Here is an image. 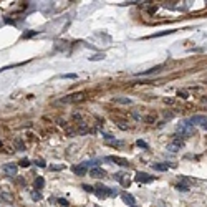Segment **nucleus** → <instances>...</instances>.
Masks as SVG:
<instances>
[{"label":"nucleus","mask_w":207,"mask_h":207,"mask_svg":"<svg viewBox=\"0 0 207 207\" xmlns=\"http://www.w3.org/2000/svg\"><path fill=\"white\" fill-rule=\"evenodd\" d=\"M43 184H45V179L41 176H38L37 179H35V191H40V189L43 187Z\"/></svg>","instance_id":"14"},{"label":"nucleus","mask_w":207,"mask_h":207,"mask_svg":"<svg viewBox=\"0 0 207 207\" xmlns=\"http://www.w3.org/2000/svg\"><path fill=\"white\" fill-rule=\"evenodd\" d=\"M60 78H66V80H76V73H65V75H60Z\"/></svg>","instance_id":"20"},{"label":"nucleus","mask_w":207,"mask_h":207,"mask_svg":"<svg viewBox=\"0 0 207 207\" xmlns=\"http://www.w3.org/2000/svg\"><path fill=\"white\" fill-rule=\"evenodd\" d=\"M182 146H184V143H182L181 139H176V141H174V143H171V144H167V149H169L171 153H177V151L181 149Z\"/></svg>","instance_id":"10"},{"label":"nucleus","mask_w":207,"mask_h":207,"mask_svg":"<svg viewBox=\"0 0 207 207\" xmlns=\"http://www.w3.org/2000/svg\"><path fill=\"white\" fill-rule=\"evenodd\" d=\"M176 30H164V31H159V33H154V35H151L149 38H154V37H164V35H169V33H174Z\"/></svg>","instance_id":"19"},{"label":"nucleus","mask_w":207,"mask_h":207,"mask_svg":"<svg viewBox=\"0 0 207 207\" xmlns=\"http://www.w3.org/2000/svg\"><path fill=\"white\" fill-rule=\"evenodd\" d=\"M136 146H138V148H143V149H148V148H149L148 143H146V141H141V139H138V141H136Z\"/></svg>","instance_id":"22"},{"label":"nucleus","mask_w":207,"mask_h":207,"mask_svg":"<svg viewBox=\"0 0 207 207\" xmlns=\"http://www.w3.org/2000/svg\"><path fill=\"white\" fill-rule=\"evenodd\" d=\"M177 131L181 133V136H191L194 129H192L191 123L186 119V121H182V123H179V124H177Z\"/></svg>","instance_id":"1"},{"label":"nucleus","mask_w":207,"mask_h":207,"mask_svg":"<svg viewBox=\"0 0 207 207\" xmlns=\"http://www.w3.org/2000/svg\"><path fill=\"white\" fill-rule=\"evenodd\" d=\"M119 182H121L124 187H129V184H131V179L128 177V174H123V176H121V181H119Z\"/></svg>","instance_id":"16"},{"label":"nucleus","mask_w":207,"mask_h":207,"mask_svg":"<svg viewBox=\"0 0 207 207\" xmlns=\"http://www.w3.org/2000/svg\"><path fill=\"white\" fill-rule=\"evenodd\" d=\"M114 103H119V104H131L133 101L129 98H114Z\"/></svg>","instance_id":"17"},{"label":"nucleus","mask_w":207,"mask_h":207,"mask_svg":"<svg viewBox=\"0 0 207 207\" xmlns=\"http://www.w3.org/2000/svg\"><path fill=\"white\" fill-rule=\"evenodd\" d=\"M18 164H20L22 167H28V166H30V161H28V159H22Z\"/></svg>","instance_id":"24"},{"label":"nucleus","mask_w":207,"mask_h":207,"mask_svg":"<svg viewBox=\"0 0 207 207\" xmlns=\"http://www.w3.org/2000/svg\"><path fill=\"white\" fill-rule=\"evenodd\" d=\"M3 171H5L8 176H17V166H15V164H12V163L5 164V166H3Z\"/></svg>","instance_id":"12"},{"label":"nucleus","mask_w":207,"mask_h":207,"mask_svg":"<svg viewBox=\"0 0 207 207\" xmlns=\"http://www.w3.org/2000/svg\"><path fill=\"white\" fill-rule=\"evenodd\" d=\"M202 129H205V131H207V121L204 123V124H202Z\"/></svg>","instance_id":"33"},{"label":"nucleus","mask_w":207,"mask_h":207,"mask_svg":"<svg viewBox=\"0 0 207 207\" xmlns=\"http://www.w3.org/2000/svg\"><path fill=\"white\" fill-rule=\"evenodd\" d=\"M110 196H114V197H116V196H118V191H116V189H110Z\"/></svg>","instance_id":"32"},{"label":"nucleus","mask_w":207,"mask_h":207,"mask_svg":"<svg viewBox=\"0 0 207 207\" xmlns=\"http://www.w3.org/2000/svg\"><path fill=\"white\" fill-rule=\"evenodd\" d=\"M177 96H181V98H187V93H186V91H177Z\"/></svg>","instance_id":"30"},{"label":"nucleus","mask_w":207,"mask_h":207,"mask_svg":"<svg viewBox=\"0 0 207 207\" xmlns=\"http://www.w3.org/2000/svg\"><path fill=\"white\" fill-rule=\"evenodd\" d=\"M154 179H156L154 176H149V174H146V172H136V176H134V181L139 182V184H149Z\"/></svg>","instance_id":"2"},{"label":"nucleus","mask_w":207,"mask_h":207,"mask_svg":"<svg viewBox=\"0 0 207 207\" xmlns=\"http://www.w3.org/2000/svg\"><path fill=\"white\" fill-rule=\"evenodd\" d=\"M15 146H17V148H18V149H25V144H23V143L22 141H20V139H17V141H15Z\"/></svg>","instance_id":"23"},{"label":"nucleus","mask_w":207,"mask_h":207,"mask_svg":"<svg viewBox=\"0 0 207 207\" xmlns=\"http://www.w3.org/2000/svg\"><path fill=\"white\" fill-rule=\"evenodd\" d=\"M58 204H60V205H65V207H66V205L70 204V202L66 201V199H58Z\"/></svg>","instance_id":"28"},{"label":"nucleus","mask_w":207,"mask_h":207,"mask_svg":"<svg viewBox=\"0 0 207 207\" xmlns=\"http://www.w3.org/2000/svg\"><path fill=\"white\" fill-rule=\"evenodd\" d=\"M174 164H169V163H163V164H153V169L156 171H167L169 167H172Z\"/></svg>","instance_id":"13"},{"label":"nucleus","mask_w":207,"mask_h":207,"mask_svg":"<svg viewBox=\"0 0 207 207\" xmlns=\"http://www.w3.org/2000/svg\"><path fill=\"white\" fill-rule=\"evenodd\" d=\"M121 176H123V172H116V174H114L113 177H114V179H116V181L119 182V181H121Z\"/></svg>","instance_id":"31"},{"label":"nucleus","mask_w":207,"mask_h":207,"mask_svg":"<svg viewBox=\"0 0 207 207\" xmlns=\"http://www.w3.org/2000/svg\"><path fill=\"white\" fill-rule=\"evenodd\" d=\"M108 159H110V161H113V163H116L118 166H123V167H128V166H129V163H128V161L124 159V157H118V156H110V157H108Z\"/></svg>","instance_id":"11"},{"label":"nucleus","mask_w":207,"mask_h":207,"mask_svg":"<svg viewBox=\"0 0 207 207\" xmlns=\"http://www.w3.org/2000/svg\"><path fill=\"white\" fill-rule=\"evenodd\" d=\"M31 199H33V201H41V194H40V191H33L31 192Z\"/></svg>","instance_id":"21"},{"label":"nucleus","mask_w":207,"mask_h":207,"mask_svg":"<svg viewBox=\"0 0 207 207\" xmlns=\"http://www.w3.org/2000/svg\"><path fill=\"white\" fill-rule=\"evenodd\" d=\"M35 164H37L38 167H47V164H45L43 161H35Z\"/></svg>","instance_id":"29"},{"label":"nucleus","mask_w":207,"mask_h":207,"mask_svg":"<svg viewBox=\"0 0 207 207\" xmlns=\"http://www.w3.org/2000/svg\"><path fill=\"white\" fill-rule=\"evenodd\" d=\"M121 199H123V202H124L126 205H129V207H133V205L136 204L134 196H131L129 192H123V194H121Z\"/></svg>","instance_id":"7"},{"label":"nucleus","mask_w":207,"mask_h":207,"mask_svg":"<svg viewBox=\"0 0 207 207\" xmlns=\"http://www.w3.org/2000/svg\"><path fill=\"white\" fill-rule=\"evenodd\" d=\"M189 123H191L192 126H196V124H199V126H202L204 123L207 121V116H204V114H194L191 119H187Z\"/></svg>","instance_id":"5"},{"label":"nucleus","mask_w":207,"mask_h":207,"mask_svg":"<svg viewBox=\"0 0 207 207\" xmlns=\"http://www.w3.org/2000/svg\"><path fill=\"white\" fill-rule=\"evenodd\" d=\"M85 100V93H75V94H70V96L63 98V103H80V101Z\"/></svg>","instance_id":"3"},{"label":"nucleus","mask_w":207,"mask_h":207,"mask_svg":"<svg viewBox=\"0 0 207 207\" xmlns=\"http://www.w3.org/2000/svg\"><path fill=\"white\" fill-rule=\"evenodd\" d=\"M163 68H164V65H157V66H153V68L146 70V71H139V73H136V76H149V75H153V73H159Z\"/></svg>","instance_id":"6"},{"label":"nucleus","mask_w":207,"mask_h":207,"mask_svg":"<svg viewBox=\"0 0 207 207\" xmlns=\"http://www.w3.org/2000/svg\"><path fill=\"white\" fill-rule=\"evenodd\" d=\"M90 176L100 179V177H104V176H106V171L101 169V167H93V169H90Z\"/></svg>","instance_id":"8"},{"label":"nucleus","mask_w":207,"mask_h":207,"mask_svg":"<svg viewBox=\"0 0 207 207\" xmlns=\"http://www.w3.org/2000/svg\"><path fill=\"white\" fill-rule=\"evenodd\" d=\"M104 57H106L104 53H96V55H93V57H90L88 60L90 61H100V60H104Z\"/></svg>","instance_id":"18"},{"label":"nucleus","mask_w":207,"mask_h":207,"mask_svg":"<svg viewBox=\"0 0 207 207\" xmlns=\"http://www.w3.org/2000/svg\"><path fill=\"white\" fill-rule=\"evenodd\" d=\"M83 189H85L86 192H94V187H91L88 184H83Z\"/></svg>","instance_id":"25"},{"label":"nucleus","mask_w":207,"mask_h":207,"mask_svg":"<svg viewBox=\"0 0 207 207\" xmlns=\"http://www.w3.org/2000/svg\"><path fill=\"white\" fill-rule=\"evenodd\" d=\"M176 189H177V191H181V192H187L189 191V182H182V184L179 182V184L176 186Z\"/></svg>","instance_id":"15"},{"label":"nucleus","mask_w":207,"mask_h":207,"mask_svg":"<svg viewBox=\"0 0 207 207\" xmlns=\"http://www.w3.org/2000/svg\"><path fill=\"white\" fill-rule=\"evenodd\" d=\"M94 194L100 199H104V197L110 196V187H106V186H103V184H98L96 187H94Z\"/></svg>","instance_id":"4"},{"label":"nucleus","mask_w":207,"mask_h":207,"mask_svg":"<svg viewBox=\"0 0 207 207\" xmlns=\"http://www.w3.org/2000/svg\"><path fill=\"white\" fill-rule=\"evenodd\" d=\"M71 171H73V174H76V176H85L86 172H88V169L85 167V164H78V166H73L71 167Z\"/></svg>","instance_id":"9"},{"label":"nucleus","mask_w":207,"mask_h":207,"mask_svg":"<svg viewBox=\"0 0 207 207\" xmlns=\"http://www.w3.org/2000/svg\"><path fill=\"white\" fill-rule=\"evenodd\" d=\"M33 35H37V31H35V30H31V31H27V33L23 35V38H30V37H33Z\"/></svg>","instance_id":"26"},{"label":"nucleus","mask_w":207,"mask_h":207,"mask_svg":"<svg viewBox=\"0 0 207 207\" xmlns=\"http://www.w3.org/2000/svg\"><path fill=\"white\" fill-rule=\"evenodd\" d=\"M133 207H136V205H133Z\"/></svg>","instance_id":"34"},{"label":"nucleus","mask_w":207,"mask_h":207,"mask_svg":"<svg viewBox=\"0 0 207 207\" xmlns=\"http://www.w3.org/2000/svg\"><path fill=\"white\" fill-rule=\"evenodd\" d=\"M0 144H2V143H0Z\"/></svg>","instance_id":"35"},{"label":"nucleus","mask_w":207,"mask_h":207,"mask_svg":"<svg viewBox=\"0 0 207 207\" xmlns=\"http://www.w3.org/2000/svg\"><path fill=\"white\" fill-rule=\"evenodd\" d=\"M51 171H63L65 169V166H50Z\"/></svg>","instance_id":"27"}]
</instances>
